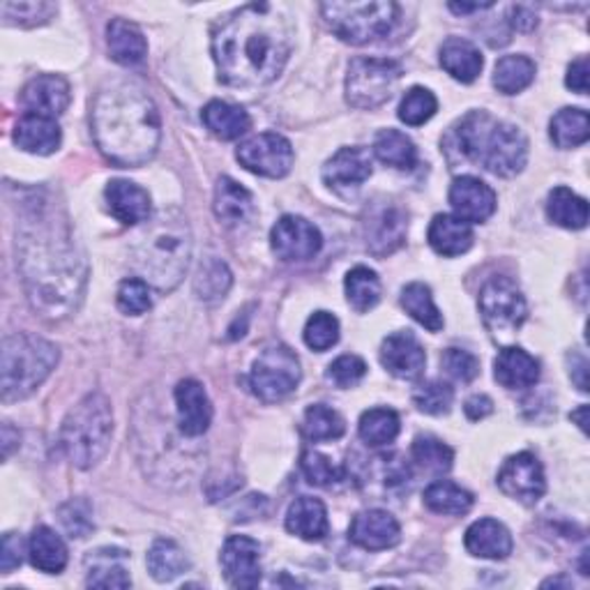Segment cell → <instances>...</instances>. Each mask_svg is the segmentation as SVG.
Returning a JSON list of instances; mask_svg holds the SVG:
<instances>
[{
    "label": "cell",
    "instance_id": "cell-1",
    "mask_svg": "<svg viewBox=\"0 0 590 590\" xmlns=\"http://www.w3.org/2000/svg\"><path fill=\"white\" fill-rule=\"evenodd\" d=\"M16 266L35 312L60 321L79 308L89 268L49 204L24 206L16 224Z\"/></svg>",
    "mask_w": 590,
    "mask_h": 590
},
{
    "label": "cell",
    "instance_id": "cell-2",
    "mask_svg": "<svg viewBox=\"0 0 590 590\" xmlns=\"http://www.w3.org/2000/svg\"><path fill=\"white\" fill-rule=\"evenodd\" d=\"M291 51V21L270 3L233 10L212 31L217 72L233 89H261L275 81Z\"/></svg>",
    "mask_w": 590,
    "mask_h": 590
},
{
    "label": "cell",
    "instance_id": "cell-3",
    "mask_svg": "<svg viewBox=\"0 0 590 590\" xmlns=\"http://www.w3.org/2000/svg\"><path fill=\"white\" fill-rule=\"evenodd\" d=\"M93 137L102 155L120 169L150 162L162 139L155 102L129 83L102 91L93 104Z\"/></svg>",
    "mask_w": 590,
    "mask_h": 590
},
{
    "label": "cell",
    "instance_id": "cell-4",
    "mask_svg": "<svg viewBox=\"0 0 590 590\" xmlns=\"http://www.w3.org/2000/svg\"><path fill=\"white\" fill-rule=\"evenodd\" d=\"M192 235L187 220L176 210H164L148 222L137 238L132 264L141 279L158 291L176 289L189 268Z\"/></svg>",
    "mask_w": 590,
    "mask_h": 590
},
{
    "label": "cell",
    "instance_id": "cell-5",
    "mask_svg": "<svg viewBox=\"0 0 590 590\" xmlns=\"http://www.w3.org/2000/svg\"><path fill=\"white\" fill-rule=\"evenodd\" d=\"M459 155L500 178H512L529 162V139L519 127L487 112H471L454 129Z\"/></svg>",
    "mask_w": 590,
    "mask_h": 590
},
{
    "label": "cell",
    "instance_id": "cell-6",
    "mask_svg": "<svg viewBox=\"0 0 590 590\" xmlns=\"http://www.w3.org/2000/svg\"><path fill=\"white\" fill-rule=\"evenodd\" d=\"M114 436V410L102 392L85 395L60 427V448L77 468L97 466Z\"/></svg>",
    "mask_w": 590,
    "mask_h": 590
},
{
    "label": "cell",
    "instance_id": "cell-7",
    "mask_svg": "<svg viewBox=\"0 0 590 590\" xmlns=\"http://www.w3.org/2000/svg\"><path fill=\"white\" fill-rule=\"evenodd\" d=\"M58 346L37 335L19 333L3 342V360H0V395L3 402H19L49 379L58 365Z\"/></svg>",
    "mask_w": 590,
    "mask_h": 590
},
{
    "label": "cell",
    "instance_id": "cell-8",
    "mask_svg": "<svg viewBox=\"0 0 590 590\" xmlns=\"http://www.w3.org/2000/svg\"><path fill=\"white\" fill-rule=\"evenodd\" d=\"M323 19L339 39L348 45H369L392 33L397 26L400 8L385 0H371V3H323Z\"/></svg>",
    "mask_w": 590,
    "mask_h": 590
},
{
    "label": "cell",
    "instance_id": "cell-9",
    "mask_svg": "<svg viewBox=\"0 0 590 590\" xmlns=\"http://www.w3.org/2000/svg\"><path fill=\"white\" fill-rule=\"evenodd\" d=\"M402 79V65L387 58H356L346 77V100L356 108L383 106Z\"/></svg>",
    "mask_w": 590,
    "mask_h": 590
},
{
    "label": "cell",
    "instance_id": "cell-10",
    "mask_svg": "<svg viewBox=\"0 0 590 590\" xmlns=\"http://www.w3.org/2000/svg\"><path fill=\"white\" fill-rule=\"evenodd\" d=\"M479 314L496 339L512 337L527 321L529 308L510 277H491L479 291Z\"/></svg>",
    "mask_w": 590,
    "mask_h": 590
},
{
    "label": "cell",
    "instance_id": "cell-11",
    "mask_svg": "<svg viewBox=\"0 0 590 590\" xmlns=\"http://www.w3.org/2000/svg\"><path fill=\"white\" fill-rule=\"evenodd\" d=\"M302 379V369L298 356L289 346H270L261 354L250 374L252 392L266 404H275L287 400L298 387Z\"/></svg>",
    "mask_w": 590,
    "mask_h": 590
},
{
    "label": "cell",
    "instance_id": "cell-12",
    "mask_svg": "<svg viewBox=\"0 0 590 590\" xmlns=\"http://www.w3.org/2000/svg\"><path fill=\"white\" fill-rule=\"evenodd\" d=\"M235 158L247 171L256 173V176L284 178L293 166L296 152L289 139L275 132H264L240 143Z\"/></svg>",
    "mask_w": 590,
    "mask_h": 590
},
{
    "label": "cell",
    "instance_id": "cell-13",
    "mask_svg": "<svg viewBox=\"0 0 590 590\" xmlns=\"http://www.w3.org/2000/svg\"><path fill=\"white\" fill-rule=\"evenodd\" d=\"M496 483L502 494L523 502V506H535L546 491L544 468L533 452L508 456L498 471Z\"/></svg>",
    "mask_w": 590,
    "mask_h": 590
},
{
    "label": "cell",
    "instance_id": "cell-14",
    "mask_svg": "<svg viewBox=\"0 0 590 590\" xmlns=\"http://www.w3.org/2000/svg\"><path fill=\"white\" fill-rule=\"evenodd\" d=\"M270 245H273V252L281 261L296 264V261L314 258L323 247V238L319 229L312 222L304 220V217L284 215L281 220L273 227Z\"/></svg>",
    "mask_w": 590,
    "mask_h": 590
},
{
    "label": "cell",
    "instance_id": "cell-15",
    "mask_svg": "<svg viewBox=\"0 0 590 590\" xmlns=\"http://www.w3.org/2000/svg\"><path fill=\"white\" fill-rule=\"evenodd\" d=\"M224 579L233 588H256L261 583V544L245 535H231L222 546Z\"/></svg>",
    "mask_w": 590,
    "mask_h": 590
},
{
    "label": "cell",
    "instance_id": "cell-16",
    "mask_svg": "<svg viewBox=\"0 0 590 590\" xmlns=\"http://www.w3.org/2000/svg\"><path fill=\"white\" fill-rule=\"evenodd\" d=\"M367 229V250L374 256H387L397 252L408 231L406 212L395 204H381L369 212Z\"/></svg>",
    "mask_w": 590,
    "mask_h": 590
},
{
    "label": "cell",
    "instance_id": "cell-17",
    "mask_svg": "<svg viewBox=\"0 0 590 590\" xmlns=\"http://www.w3.org/2000/svg\"><path fill=\"white\" fill-rule=\"evenodd\" d=\"M450 206L466 224H483L496 212V192L485 181L462 176L450 187Z\"/></svg>",
    "mask_w": 590,
    "mask_h": 590
},
{
    "label": "cell",
    "instance_id": "cell-18",
    "mask_svg": "<svg viewBox=\"0 0 590 590\" xmlns=\"http://www.w3.org/2000/svg\"><path fill=\"white\" fill-rule=\"evenodd\" d=\"M70 100V83L58 74H39L21 91V104L28 108V114L47 118H58L68 112Z\"/></svg>",
    "mask_w": 590,
    "mask_h": 590
},
{
    "label": "cell",
    "instance_id": "cell-19",
    "mask_svg": "<svg viewBox=\"0 0 590 590\" xmlns=\"http://www.w3.org/2000/svg\"><path fill=\"white\" fill-rule=\"evenodd\" d=\"M348 537L354 544H358L360 549L367 552H385L392 549L402 537V529L397 519L385 510H365L356 514L351 521V529H348Z\"/></svg>",
    "mask_w": 590,
    "mask_h": 590
},
{
    "label": "cell",
    "instance_id": "cell-20",
    "mask_svg": "<svg viewBox=\"0 0 590 590\" xmlns=\"http://www.w3.org/2000/svg\"><path fill=\"white\" fill-rule=\"evenodd\" d=\"M381 365L392 377L413 381L423 377L427 356L423 344L410 333H395L385 337L381 344Z\"/></svg>",
    "mask_w": 590,
    "mask_h": 590
},
{
    "label": "cell",
    "instance_id": "cell-21",
    "mask_svg": "<svg viewBox=\"0 0 590 590\" xmlns=\"http://www.w3.org/2000/svg\"><path fill=\"white\" fill-rule=\"evenodd\" d=\"M371 158L365 148H342L323 166V183L335 192L358 189L371 176Z\"/></svg>",
    "mask_w": 590,
    "mask_h": 590
},
{
    "label": "cell",
    "instance_id": "cell-22",
    "mask_svg": "<svg viewBox=\"0 0 590 590\" xmlns=\"http://www.w3.org/2000/svg\"><path fill=\"white\" fill-rule=\"evenodd\" d=\"M176 408H178V427L189 439L204 436L212 423V404L208 400L206 387L185 379L176 385Z\"/></svg>",
    "mask_w": 590,
    "mask_h": 590
},
{
    "label": "cell",
    "instance_id": "cell-23",
    "mask_svg": "<svg viewBox=\"0 0 590 590\" xmlns=\"http://www.w3.org/2000/svg\"><path fill=\"white\" fill-rule=\"evenodd\" d=\"M106 204L112 215L125 227H137L150 220L152 201L150 194L129 181H112L106 185Z\"/></svg>",
    "mask_w": 590,
    "mask_h": 590
},
{
    "label": "cell",
    "instance_id": "cell-24",
    "mask_svg": "<svg viewBox=\"0 0 590 590\" xmlns=\"http://www.w3.org/2000/svg\"><path fill=\"white\" fill-rule=\"evenodd\" d=\"M494 377L508 390H527L540 381V362L519 346L502 348L494 360Z\"/></svg>",
    "mask_w": 590,
    "mask_h": 590
},
{
    "label": "cell",
    "instance_id": "cell-25",
    "mask_svg": "<svg viewBox=\"0 0 590 590\" xmlns=\"http://www.w3.org/2000/svg\"><path fill=\"white\" fill-rule=\"evenodd\" d=\"M464 544L471 556L502 560L512 554V535L496 519H479L466 531Z\"/></svg>",
    "mask_w": 590,
    "mask_h": 590
},
{
    "label": "cell",
    "instance_id": "cell-26",
    "mask_svg": "<svg viewBox=\"0 0 590 590\" xmlns=\"http://www.w3.org/2000/svg\"><path fill=\"white\" fill-rule=\"evenodd\" d=\"M215 215L217 220L227 227H240L247 224L254 217V196L250 194V189H245L240 183H235L233 178L224 176L217 181L215 187Z\"/></svg>",
    "mask_w": 590,
    "mask_h": 590
},
{
    "label": "cell",
    "instance_id": "cell-27",
    "mask_svg": "<svg viewBox=\"0 0 590 590\" xmlns=\"http://www.w3.org/2000/svg\"><path fill=\"white\" fill-rule=\"evenodd\" d=\"M85 586L91 588H129L132 579H129L127 570V554L123 549H112V546H104V549L91 552V556L85 558Z\"/></svg>",
    "mask_w": 590,
    "mask_h": 590
},
{
    "label": "cell",
    "instance_id": "cell-28",
    "mask_svg": "<svg viewBox=\"0 0 590 590\" xmlns=\"http://www.w3.org/2000/svg\"><path fill=\"white\" fill-rule=\"evenodd\" d=\"M60 141H62V132L56 118L26 114L16 123L14 143L21 150L33 152V155H51V152L60 148Z\"/></svg>",
    "mask_w": 590,
    "mask_h": 590
},
{
    "label": "cell",
    "instance_id": "cell-29",
    "mask_svg": "<svg viewBox=\"0 0 590 590\" xmlns=\"http://www.w3.org/2000/svg\"><path fill=\"white\" fill-rule=\"evenodd\" d=\"M427 240L436 254L448 258L462 256L473 247V229L454 215H436L429 224Z\"/></svg>",
    "mask_w": 590,
    "mask_h": 590
},
{
    "label": "cell",
    "instance_id": "cell-30",
    "mask_svg": "<svg viewBox=\"0 0 590 590\" xmlns=\"http://www.w3.org/2000/svg\"><path fill=\"white\" fill-rule=\"evenodd\" d=\"M287 531L308 542H321L327 531H331V521H327V510L319 498L302 496L287 512Z\"/></svg>",
    "mask_w": 590,
    "mask_h": 590
},
{
    "label": "cell",
    "instance_id": "cell-31",
    "mask_svg": "<svg viewBox=\"0 0 590 590\" xmlns=\"http://www.w3.org/2000/svg\"><path fill=\"white\" fill-rule=\"evenodd\" d=\"M441 68L456 81L473 83L485 68V58L473 42L464 37H450L441 47Z\"/></svg>",
    "mask_w": 590,
    "mask_h": 590
},
{
    "label": "cell",
    "instance_id": "cell-32",
    "mask_svg": "<svg viewBox=\"0 0 590 590\" xmlns=\"http://www.w3.org/2000/svg\"><path fill=\"white\" fill-rule=\"evenodd\" d=\"M106 45L112 58L120 65H139L148 54V42L141 28L127 19H114L108 24Z\"/></svg>",
    "mask_w": 590,
    "mask_h": 590
},
{
    "label": "cell",
    "instance_id": "cell-33",
    "mask_svg": "<svg viewBox=\"0 0 590 590\" xmlns=\"http://www.w3.org/2000/svg\"><path fill=\"white\" fill-rule=\"evenodd\" d=\"M204 125L210 129V132L222 139V141H233L243 137L252 120L247 116V112L243 106L231 104V102H222V100H212L206 104L204 108Z\"/></svg>",
    "mask_w": 590,
    "mask_h": 590
},
{
    "label": "cell",
    "instance_id": "cell-34",
    "mask_svg": "<svg viewBox=\"0 0 590 590\" xmlns=\"http://www.w3.org/2000/svg\"><path fill=\"white\" fill-rule=\"evenodd\" d=\"M28 558L39 572L60 575L68 565V546L49 527H37L28 540Z\"/></svg>",
    "mask_w": 590,
    "mask_h": 590
},
{
    "label": "cell",
    "instance_id": "cell-35",
    "mask_svg": "<svg viewBox=\"0 0 590 590\" xmlns=\"http://www.w3.org/2000/svg\"><path fill=\"white\" fill-rule=\"evenodd\" d=\"M146 563L150 577L160 583L178 579L183 572L189 570L187 554L173 540H155V544L150 546Z\"/></svg>",
    "mask_w": 590,
    "mask_h": 590
},
{
    "label": "cell",
    "instance_id": "cell-36",
    "mask_svg": "<svg viewBox=\"0 0 590 590\" xmlns=\"http://www.w3.org/2000/svg\"><path fill=\"white\" fill-rule=\"evenodd\" d=\"M535 62L529 56H502L496 62L494 70V85L496 91L502 95H517L521 91H527L529 85L535 81Z\"/></svg>",
    "mask_w": 590,
    "mask_h": 590
},
{
    "label": "cell",
    "instance_id": "cell-37",
    "mask_svg": "<svg viewBox=\"0 0 590 590\" xmlns=\"http://www.w3.org/2000/svg\"><path fill=\"white\" fill-rule=\"evenodd\" d=\"M546 215L556 227L579 231L588 224V204L567 187H556L546 201Z\"/></svg>",
    "mask_w": 590,
    "mask_h": 590
},
{
    "label": "cell",
    "instance_id": "cell-38",
    "mask_svg": "<svg viewBox=\"0 0 590 590\" xmlns=\"http://www.w3.org/2000/svg\"><path fill=\"white\" fill-rule=\"evenodd\" d=\"M402 308L406 310V314L410 319H415L423 327H427L429 333L443 331V325H446L443 314L433 304L431 289L427 287V284L413 281V284H408V287H404V291H402Z\"/></svg>",
    "mask_w": 590,
    "mask_h": 590
},
{
    "label": "cell",
    "instance_id": "cell-39",
    "mask_svg": "<svg viewBox=\"0 0 590 590\" xmlns=\"http://www.w3.org/2000/svg\"><path fill=\"white\" fill-rule=\"evenodd\" d=\"M374 155L392 169H413L418 162V148L400 129H383L374 141Z\"/></svg>",
    "mask_w": 590,
    "mask_h": 590
},
{
    "label": "cell",
    "instance_id": "cell-40",
    "mask_svg": "<svg viewBox=\"0 0 590 590\" xmlns=\"http://www.w3.org/2000/svg\"><path fill=\"white\" fill-rule=\"evenodd\" d=\"M358 431L369 448H385L400 436V415L392 408H371L362 413Z\"/></svg>",
    "mask_w": 590,
    "mask_h": 590
},
{
    "label": "cell",
    "instance_id": "cell-41",
    "mask_svg": "<svg viewBox=\"0 0 590 590\" xmlns=\"http://www.w3.org/2000/svg\"><path fill=\"white\" fill-rule=\"evenodd\" d=\"M344 289L348 304L360 314L374 310L381 300V279L374 270H369L365 266H358L346 275Z\"/></svg>",
    "mask_w": 590,
    "mask_h": 590
},
{
    "label": "cell",
    "instance_id": "cell-42",
    "mask_svg": "<svg viewBox=\"0 0 590 590\" xmlns=\"http://www.w3.org/2000/svg\"><path fill=\"white\" fill-rule=\"evenodd\" d=\"M425 506L436 514L459 517L473 508V494L454 483H448V479H441V483H433L425 489Z\"/></svg>",
    "mask_w": 590,
    "mask_h": 590
},
{
    "label": "cell",
    "instance_id": "cell-43",
    "mask_svg": "<svg viewBox=\"0 0 590 590\" xmlns=\"http://www.w3.org/2000/svg\"><path fill=\"white\" fill-rule=\"evenodd\" d=\"M549 135L558 148H577L590 137V118L583 108H560L552 118Z\"/></svg>",
    "mask_w": 590,
    "mask_h": 590
},
{
    "label": "cell",
    "instance_id": "cell-44",
    "mask_svg": "<svg viewBox=\"0 0 590 590\" xmlns=\"http://www.w3.org/2000/svg\"><path fill=\"white\" fill-rule=\"evenodd\" d=\"M231 284H233V277H231V270L227 268L224 261L210 258V261H206V264H201L199 273H196L194 293L199 296V300L215 304V302L227 298Z\"/></svg>",
    "mask_w": 590,
    "mask_h": 590
},
{
    "label": "cell",
    "instance_id": "cell-45",
    "mask_svg": "<svg viewBox=\"0 0 590 590\" xmlns=\"http://www.w3.org/2000/svg\"><path fill=\"white\" fill-rule=\"evenodd\" d=\"M344 431H346V425L337 410L327 408L323 404H314L304 410L302 433L308 436L310 441H314V443L337 441V439H342Z\"/></svg>",
    "mask_w": 590,
    "mask_h": 590
},
{
    "label": "cell",
    "instance_id": "cell-46",
    "mask_svg": "<svg viewBox=\"0 0 590 590\" xmlns=\"http://www.w3.org/2000/svg\"><path fill=\"white\" fill-rule=\"evenodd\" d=\"M410 454H413L415 464H418L427 473H433V475L448 473L452 468V462H454L452 448H448L439 439H433V436H418V439L413 441Z\"/></svg>",
    "mask_w": 590,
    "mask_h": 590
},
{
    "label": "cell",
    "instance_id": "cell-47",
    "mask_svg": "<svg viewBox=\"0 0 590 590\" xmlns=\"http://www.w3.org/2000/svg\"><path fill=\"white\" fill-rule=\"evenodd\" d=\"M58 12V5L45 3V0H28V3H3L0 5V16L8 26H21V28H33L42 26L51 21Z\"/></svg>",
    "mask_w": 590,
    "mask_h": 590
},
{
    "label": "cell",
    "instance_id": "cell-48",
    "mask_svg": "<svg viewBox=\"0 0 590 590\" xmlns=\"http://www.w3.org/2000/svg\"><path fill=\"white\" fill-rule=\"evenodd\" d=\"M436 112H439V100H436V95L423 89V85H415L400 104V120L410 127H420L431 120Z\"/></svg>",
    "mask_w": 590,
    "mask_h": 590
},
{
    "label": "cell",
    "instance_id": "cell-49",
    "mask_svg": "<svg viewBox=\"0 0 590 590\" xmlns=\"http://www.w3.org/2000/svg\"><path fill=\"white\" fill-rule=\"evenodd\" d=\"M58 517H60L62 529L68 531L70 537H77V540L89 537L91 531L95 529L93 506L85 498H72L65 502V506H60L58 510Z\"/></svg>",
    "mask_w": 590,
    "mask_h": 590
},
{
    "label": "cell",
    "instance_id": "cell-50",
    "mask_svg": "<svg viewBox=\"0 0 590 590\" xmlns=\"http://www.w3.org/2000/svg\"><path fill=\"white\" fill-rule=\"evenodd\" d=\"M339 342V321L331 312H316L310 316L308 325H304V344L312 351H327Z\"/></svg>",
    "mask_w": 590,
    "mask_h": 590
},
{
    "label": "cell",
    "instance_id": "cell-51",
    "mask_svg": "<svg viewBox=\"0 0 590 590\" xmlns=\"http://www.w3.org/2000/svg\"><path fill=\"white\" fill-rule=\"evenodd\" d=\"M454 392L443 381H427L413 390V404L427 415H446L452 408Z\"/></svg>",
    "mask_w": 590,
    "mask_h": 590
},
{
    "label": "cell",
    "instance_id": "cell-52",
    "mask_svg": "<svg viewBox=\"0 0 590 590\" xmlns=\"http://www.w3.org/2000/svg\"><path fill=\"white\" fill-rule=\"evenodd\" d=\"M118 310L127 316H141L152 308V298H150V284H146L141 277H129L125 279L118 293H116Z\"/></svg>",
    "mask_w": 590,
    "mask_h": 590
},
{
    "label": "cell",
    "instance_id": "cell-53",
    "mask_svg": "<svg viewBox=\"0 0 590 590\" xmlns=\"http://www.w3.org/2000/svg\"><path fill=\"white\" fill-rule=\"evenodd\" d=\"M300 471H302L304 477H308V483H312L316 487H331L342 477L339 468L331 462V459H327L321 452H316V450L302 452Z\"/></svg>",
    "mask_w": 590,
    "mask_h": 590
},
{
    "label": "cell",
    "instance_id": "cell-54",
    "mask_svg": "<svg viewBox=\"0 0 590 590\" xmlns=\"http://www.w3.org/2000/svg\"><path fill=\"white\" fill-rule=\"evenodd\" d=\"M441 365L454 381L462 383H471L479 374V360L473 354L464 351V348H448L441 358Z\"/></svg>",
    "mask_w": 590,
    "mask_h": 590
},
{
    "label": "cell",
    "instance_id": "cell-55",
    "mask_svg": "<svg viewBox=\"0 0 590 590\" xmlns=\"http://www.w3.org/2000/svg\"><path fill=\"white\" fill-rule=\"evenodd\" d=\"M327 377L337 387H356L367 377V362L358 356H342L327 369Z\"/></svg>",
    "mask_w": 590,
    "mask_h": 590
},
{
    "label": "cell",
    "instance_id": "cell-56",
    "mask_svg": "<svg viewBox=\"0 0 590 590\" xmlns=\"http://www.w3.org/2000/svg\"><path fill=\"white\" fill-rule=\"evenodd\" d=\"M21 563H24V540L16 533H5L3 546H0V570L10 575Z\"/></svg>",
    "mask_w": 590,
    "mask_h": 590
},
{
    "label": "cell",
    "instance_id": "cell-57",
    "mask_svg": "<svg viewBox=\"0 0 590 590\" xmlns=\"http://www.w3.org/2000/svg\"><path fill=\"white\" fill-rule=\"evenodd\" d=\"M565 83L567 89H572L579 95L588 93V58H577L570 68H567Z\"/></svg>",
    "mask_w": 590,
    "mask_h": 590
},
{
    "label": "cell",
    "instance_id": "cell-58",
    "mask_svg": "<svg viewBox=\"0 0 590 590\" xmlns=\"http://www.w3.org/2000/svg\"><path fill=\"white\" fill-rule=\"evenodd\" d=\"M510 14H512V19H510L512 26L517 31H521V33H529V31H533L537 26V14L529 5H514L510 10Z\"/></svg>",
    "mask_w": 590,
    "mask_h": 590
},
{
    "label": "cell",
    "instance_id": "cell-59",
    "mask_svg": "<svg viewBox=\"0 0 590 590\" xmlns=\"http://www.w3.org/2000/svg\"><path fill=\"white\" fill-rule=\"evenodd\" d=\"M468 420L477 423V420H485L487 415L494 413V402L487 397V395H473L466 406H464Z\"/></svg>",
    "mask_w": 590,
    "mask_h": 590
},
{
    "label": "cell",
    "instance_id": "cell-60",
    "mask_svg": "<svg viewBox=\"0 0 590 590\" xmlns=\"http://www.w3.org/2000/svg\"><path fill=\"white\" fill-rule=\"evenodd\" d=\"M575 360H577V365L572 362V369H570V377H572V381L579 385V390L581 392H588V360L583 358V356H575Z\"/></svg>",
    "mask_w": 590,
    "mask_h": 590
},
{
    "label": "cell",
    "instance_id": "cell-61",
    "mask_svg": "<svg viewBox=\"0 0 590 590\" xmlns=\"http://www.w3.org/2000/svg\"><path fill=\"white\" fill-rule=\"evenodd\" d=\"M19 441H21L19 431H16L10 423H5V425H3V459H10L12 452L19 450V446H21Z\"/></svg>",
    "mask_w": 590,
    "mask_h": 590
},
{
    "label": "cell",
    "instance_id": "cell-62",
    "mask_svg": "<svg viewBox=\"0 0 590 590\" xmlns=\"http://www.w3.org/2000/svg\"><path fill=\"white\" fill-rule=\"evenodd\" d=\"M454 14H473V12H483L494 8V3H450L448 5Z\"/></svg>",
    "mask_w": 590,
    "mask_h": 590
},
{
    "label": "cell",
    "instance_id": "cell-63",
    "mask_svg": "<svg viewBox=\"0 0 590 590\" xmlns=\"http://www.w3.org/2000/svg\"><path fill=\"white\" fill-rule=\"evenodd\" d=\"M586 415H588V406H581L579 410H575V413H572V420H575V423L581 427V431H583V433L588 431V420H586Z\"/></svg>",
    "mask_w": 590,
    "mask_h": 590
}]
</instances>
